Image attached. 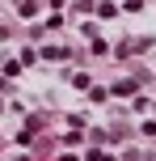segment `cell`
I'll list each match as a JSON object with an SVG mask.
<instances>
[{
	"label": "cell",
	"mask_w": 156,
	"mask_h": 161,
	"mask_svg": "<svg viewBox=\"0 0 156 161\" xmlns=\"http://www.w3.org/2000/svg\"><path fill=\"white\" fill-rule=\"evenodd\" d=\"M114 93H118V97H131V93H135V80H118Z\"/></svg>",
	"instance_id": "cell-1"
},
{
	"label": "cell",
	"mask_w": 156,
	"mask_h": 161,
	"mask_svg": "<svg viewBox=\"0 0 156 161\" xmlns=\"http://www.w3.org/2000/svg\"><path fill=\"white\" fill-rule=\"evenodd\" d=\"M143 8V0H127V13H139Z\"/></svg>",
	"instance_id": "cell-3"
},
{
	"label": "cell",
	"mask_w": 156,
	"mask_h": 161,
	"mask_svg": "<svg viewBox=\"0 0 156 161\" xmlns=\"http://www.w3.org/2000/svg\"><path fill=\"white\" fill-rule=\"evenodd\" d=\"M89 161H110V157L101 153V148H89Z\"/></svg>",
	"instance_id": "cell-2"
}]
</instances>
